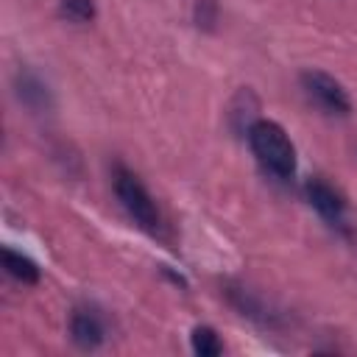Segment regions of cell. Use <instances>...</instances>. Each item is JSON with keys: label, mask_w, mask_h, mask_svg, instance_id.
Masks as SVG:
<instances>
[{"label": "cell", "mask_w": 357, "mask_h": 357, "mask_svg": "<svg viewBox=\"0 0 357 357\" xmlns=\"http://www.w3.org/2000/svg\"><path fill=\"white\" fill-rule=\"evenodd\" d=\"M245 137H248L251 153L268 173H273L276 178H290L296 173V148L279 123L254 120L245 128Z\"/></svg>", "instance_id": "6da1fadb"}, {"label": "cell", "mask_w": 357, "mask_h": 357, "mask_svg": "<svg viewBox=\"0 0 357 357\" xmlns=\"http://www.w3.org/2000/svg\"><path fill=\"white\" fill-rule=\"evenodd\" d=\"M112 184H114V192L123 204V209L128 212V218L148 234H159L162 229V215H159V206L153 201V195L148 192V187L139 181L137 173H131L128 167L117 165L114 173H112Z\"/></svg>", "instance_id": "7a4b0ae2"}, {"label": "cell", "mask_w": 357, "mask_h": 357, "mask_svg": "<svg viewBox=\"0 0 357 357\" xmlns=\"http://www.w3.org/2000/svg\"><path fill=\"white\" fill-rule=\"evenodd\" d=\"M301 86L304 92L329 114H349L351 112V100L343 89L340 81H335L329 73H321V70H304L301 73Z\"/></svg>", "instance_id": "3957f363"}, {"label": "cell", "mask_w": 357, "mask_h": 357, "mask_svg": "<svg viewBox=\"0 0 357 357\" xmlns=\"http://www.w3.org/2000/svg\"><path fill=\"white\" fill-rule=\"evenodd\" d=\"M304 192H307V201L312 204V209H315L324 220H329V223H343L346 201H343V195H340L332 184H326L324 178H310V181L304 184Z\"/></svg>", "instance_id": "277c9868"}, {"label": "cell", "mask_w": 357, "mask_h": 357, "mask_svg": "<svg viewBox=\"0 0 357 357\" xmlns=\"http://www.w3.org/2000/svg\"><path fill=\"white\" fill-rule=\"evenodd\" d=\"M70 337L84 351L98 349L103 343V337H106V329H103L100 315L95 310H84V307L73 310V315H70Z\"/></svg>", "instance_id": "5b68a950"}, {"label": "cell", "mask_w": 357, "mask_h": 357, "mask_svg": "<svg viewBox=\"0 0 357 357\" xmlns=\"http://www.w3.org/2000/svg\"><path fill=\"white\" fill-rule=\"evenodd\" d=\"M17 98H20L28 109H33V112L50 109V92H47V86L42 84L39 75H33V73H28V70L17 75Z\"/></svg>", "instance_id": "8992f818"}, {"label": "cell", "mask_w": 357, "mask_h": 357, "mask_svg": "<svg viewBox=\"0 0 357 357\" xmlns=\"http://www.w3.org/2000/svg\"><path fill=\"white\" fill-rule=\"evenodd\" d=\"M3 268H6V273H8L11 279H17V282H22V284H36V282H39V268H36V262H33L31 257H25V254L8 248V245L3 248Z\"/></svg>", "instance_id": "52a82bcc"}, {"label": "cell", "mask_w": 357, "mask_h": 357, "mask_svg": "<svg viewBox=\"0 0 357 357\" xmlns=\"http://www.w3.org/2000/svg\"><path fill=\"white\" fill-rule=\"evenodd\" d=\"M190 346L201 357H218V354H223V340L218 337V332L212 326H195L192 335H190Z\"/></svg>", "instance_id": "ba28073f"}, {"label": "cell", "mask_w": 357, "mask_h": 357, "mask_svg": "<svg viewBox=\"0 0 357 357\" xmlns=\"http://www.w3.org/2000/svg\"><path fill=\"white\" fill-rule=\"evenodd\" d=\"M61 14L73 22H92L95 20V0H61Z\"/></svg>", "instance_id": "9c48e42d"}, {"label": "cell", "mask_w": 357, "mask_h": 357, "mask_svg": "<svg viewBox=\"0 0 357 357\" xmlns=\"http://www.w3.org/2000/svg\"><path fill=\"white\" fill-rule=\"evenodd\" d=\"M195 22H198V28L212 31L218 22V3L215 0H195Z\"/></svg>", "instance_id": "30bf717a"}]
</instances>
